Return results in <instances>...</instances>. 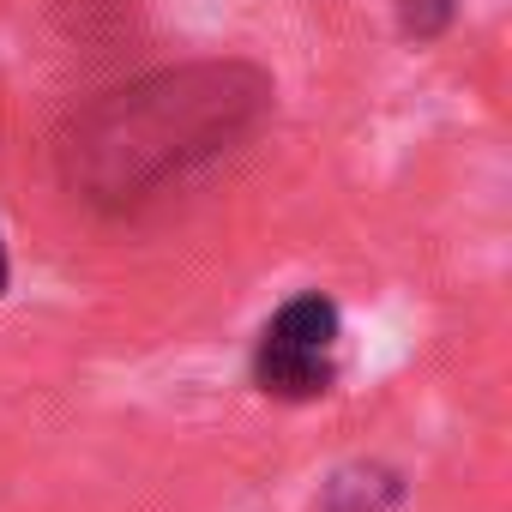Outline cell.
Segmentation results:
<instances>
[{
	"mask_svg": "<svg viewBox=\"0 0 512 512\" xmlns=\"http://www.w3.org/2000/svg\"><path fill=\"white\" fill-rule=\"evenodd\" d=\"M278 115V79L260 61L217 55L133 73L55 127V175L73 205L133 223L211 169L235 163Z\"/></svg>",
	"mask_w": 512,
	"mask_h": 512,
	"instance_id": "1",
	"label": "cell"
},
{
	"mask_svg": "<svg viewBox=\"0 0 512 512\" xmlns=\"http://www.w3.org/2000/svg\"><path fill=\"white\" fill-rule=\"evenodd\" d=\"M338 338H344V314L326 290H302L290 296L253 344V386L278 404H314L338 386Z\"/></svg>",
	"mask_w": 512,
	"mask_h": 512,
	"instance_id": "2",
	"label": "cell"
},
{
	"mask_svg": "<svg viewBox=\"0 0 512 512\" xmlns=\"http://www.w3.org/2000/svg\"><path fill=\"white\" fill-rule=\"evenodd\" d=\"M404 500H410L404 470H392L380 458H356V464H338L320 482L314 512H398Z\"/></svg>",
	"mask_w": 512,
	"mask_h": 512,
	"instance_id": "3",
	"label": "cell"
},
{
	"mask_svg": "<svg viewBox=\"0 0 512 512\" xmlns=\"http://www.w3.org/2000/svg\"><path fill=\"white\" fill-rule=\"evenodd\" d=\"M458 25V0H398V37L404 43H440Z\"/></svg>",
	"mask_w": 512,
	"mask_h": 512,
	"instance_id": "4",
	"label": "cell"
},
{
	"mask_svg": "<svg viewBox=\"0 0 512 512\" xmlns=\"http://www.w3.org/2000/svg\"><path fill=\"white\" fill-rule=\"evenodd\" d=\"M7 284H13V260H7V241H0V296H7Z\"/></svg>",
	"mask_w": 512,
	"mask_h": 512,
	"instance_id": "5",
	"label": "cell"
}]
</instances>
